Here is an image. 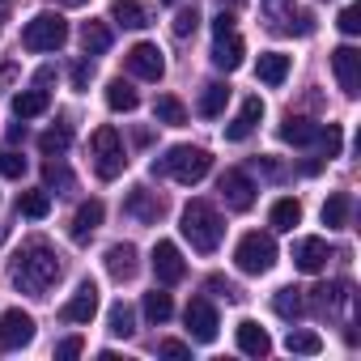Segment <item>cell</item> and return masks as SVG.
Masks as SVG:
<instances>
[{
	"instance_id": "obj_42",
	"label": "cell",
	"mask_w": 361,
	"mask_h": 361,
	"mask_svg": "<svg viewBox=\"0 0 361 361\" xmlns=\"http://www.w3.org/2000/svg\"><path fill=\"white\" fill-rule=\"evenodd\" d=\"M336 26H340L344 35H361V9H357V5H348V9L340 13V22H336Z\"/></svg>"
},
{
	"instance_id": "obj_22",
	"label": "cell",
	"mask_w": 361,
	"mask_h": 361,
	"mask_svg": "<svg viewBox=\"0 0 361 361\" xmlns=\"http://www.w3.org/2000/svg\"><path fill=\"white\" fill-rule=\"evenodd\" d=\"M255 77H259L264 85H285V77H289V56H281V51H264L259 64H255Z\"/></svg>"
},
{
	"instance_id": "obj_3",
	"label": "cell",
	"mask_w": 361,
	"mask_h": 361,
	"mask_svg": "<svg viewBox=\"0 0 361 361\" xmlns=\"http://www.w3.org/2000/svg\"><path fill=\"white\" fill-rule=\"evenodd\" d=\"M209 170H213V157H209V149H200V145H174L161 161H153V174H170L174 183H183V188L200 183Z\"/></svg>"
},
{
	"instance_id": "obj_35",
	"label": "cell",
	"mask_w": 361,
	"mask_h": 361,
	"mask_svg": "<svg viewBox=\"0 0 361 361\" xmlns=\"http://www.w3.org/2000/svg\"><path fill=\"white\" fill-rule=\"evenodd\" d=\"M68 145H73V128H68V123H56V128H47V132L39 136V149H43V153H64Z\"/></svg>"
},
{
	"instance_id": "obj_30",
	"label": "cell",
	"mask_w": 361,
	"mask_h": 361,
	"mask_svg": "<svg viewBox=\"0 0 361 361\" xmlns=\"http://www.w3.org/2000/svg\"><path fill=\"white\" fill-rule=\"evenodd\" d=\"M226 102H230V85L209 81V85H204V94H200V115H204V119H217V115L226 111Z\"/></svg>"
},
{
	"instance_id": "obj_2",
	"label": "cell",
	"mask_w": 361,
	"mask_h": 361,
	"mask_svg": "<svg viewBox=\"0 0 361 361\" xmlns=\"http://www.w3.org/2000/svg\"><path fill=\"white\" fill-rule=\"evenodd\" d=\"M178 230H183V238L200 255H213L221 247V238H226V226H221V217H217V209L209 200H192L183 209V226H178Z\"/></svg>"
},
{
	"instance_id": "obj_33",
	"label": "cell",
	"mask_w": 361,
	"mask_h": 361,
	"mask_svg": "<svg viewBox=\"0 0 361 361\" xmlns=\"http://www.w3.org/2000/svg\"><path fill=\"white\" fill-rule=\"evenodd\" d=\"M18 213L30 217V221H43V217L51 213V196H47V192H22V196H18Z\"/></svg>"
},
{
	"instance_id": "obj_15",
	"label": "cell",
	"mask_w": 361,
	"mask_h": 361,
	"mask_svg": "<svg viewBox=\"0 0 361 361\" xmlns=\"http://www.w3.org/2000/svg\"><path fill=\"white\" fill-rule=\"evenodd\" d=\"M102 217H106V209H102V200H85L81 209H77V217H73V243H90L94 238V230L102 226Z\"/></svg>"
},
{
	"instance_id": "obj_27",
	"label": "cell",
	"mask_w": 361,
	"mask_h": 361,
	"mask_svg": "<svg viewBox=\"0 0 361 361\" xmlns=\"http://www.w3.org/2000/svg\"><path fill=\"white\" fill-rule=\"evenodd\" d=\"M47 106H51L47 90H22V94L13 98V115H18V119H39Z\"/></svg>"
},
{
	"instance_id": "obj_23",
	"label": "cell",
	"mask_w": 361,
	"mask_h": 361,
	"mask_svg": "<svg viewBox=\"0 0 361 361\" xmlns=\"http://www.w3.org/2000/svg\"><path fill=\"white\" fill-rule=\"evenodd\" d=\"M281 140L285 145H314L319 140V123L314 119H302V115H289L281 123Z\"/></svg>"
},
{
	"instance_id": "obj_47",
	"label": "cell",
	"mask_w": 361,
	"mask_h": 361,
	"mask_svg": "<svg viewBox=\"0 0 361 361\" xmlns=\"http://www.w3.org/2000/svg\"><path fill=\"white\" fill-rule=\"evenodd\" d=\"M226 30H234V18H230V13H217V22H213V35H226Z\"/></svg>"
},
{
	"instance_id": "obj_26",
	"label": "cell",
	"mask_w": 361,
	"mask_h": 361,
	"mask_svg": "<svg viewBox=\"0 0 361 361\" xmlns=\"http://www.w3.org/2000/svg\"><path fill=\"white\" fill-rule=\"evenodd\" d=\"M153 119L166 123V128H183V123H188V106L178 102L174 94H161V98L153 102Z\"/></svg>"
},
{
	"instance_id": "obj_44",
	"label": "cell",
	"mask_w": 361,
	"mask_h": 361,
	"mask_svg": "<svg viewBox=\"0 0 361 361\" xmlns=\"http://www.w3.org/2000/svg\"><path fill=\"white\" fill-rule=\"evenodd\" d=\"M81 353H85V340L81 336H68V340L56 344V357H81Z\"/></svg>"
},
{
	"instance_id": "obj_4",
	"label": "cell",
	"mask_w": 361,
	"mask_h": 361,
	"mask_svg": "<svg viewBox=\"0 0 361 361\" xmlns=\"http://www.w3.org/2000/svg\"><path fill=\"white\" fill-rule=\"evenodd\" d=\"M90 153H94V170H98V178H119L123 166H128L123 136H119L111 123H102V128L90 136Z\"/></svg>"
},
{
	"instance_id": "obj_31",
	"label": "cell",
	"mask_w": 361,
	"mask_h": 361,
	"mask_svg": "<svg viewBox=\"0 0 361 361\" xmlns=\"http://www.w3.org/2000/svg\"><path fill=\"white\" fill-rule=\"evenodd\" d=\"M344 298H348V285H344V281H336V285H319L310 302H314V310H319V314H336V306H340Z\"/></svg>"
},
{
	"instance_id": "obj_29",
	"label": "cell",
	"mask_w": 361,
	"mask_h": 361,
	"mask_svg": "<svg viewBox=\"0 0 361 361\" xmlns=\"http://www.w3.org/2000/svg\"><path fill=\"white\" fill-rule=\"evenodd\" d=\"M81 47H85V56H102L111 47V26L106 22H85L81 26Z\"/></svg>"
},
{
	"instance_id": "obj_8",
	"label": "cell",
	"mask_w": 361,
	"mask_h": 361,
	"mask_svg": "<svg viewBox=\"0 0 361 361\" xmlns=\"http://www.w3.org/2000/svg\"><path fill=\"white\" fill-rule=\"evenodd\" d=\"M217 192H221L226 209H234V213H247L255 204V183H251V174H243V170H226Z\"/></svg>"
},
{
	"instance_id": "obj_36",
	"label": "cell",
	"mask_w": 361,
	"mask_h": 361,
	"mask_svg": "<svg viewBox=\"0 0 361 361\" xmlns=\"http://www.w3.org/2000/svg\"><path fill=\"white\" fill-rule=\"evenodd\" d=\"M145 314H149V323H166V319L174 314V302H170V293H161V289L145 293Z\"/></svg>"
},
{
	"instance_id": "obj_28",
	"label": "cell",
	"mask_w": 361,
	"mask_h": 361,
	"mask_svg": "<svg viewBox=\"0 0 361 361\" xmlns=\"http://www.w3.org/2000/svg\"><path fill=\"white\" fill-rule=\"evenodd\" d=\"M106 106H111V111H136L140 98H136V90H132L123 77H111V81H106Z\"/></svg>"
},
{
	"instance_id": "obj_37",
	"label": "cell",
	"mask_w": 361,
	"mask_h": 361,
	"mask_svg": "<svg viewBox=\"0 0 361 361\" xmlns=\"http://www.w3.org/2000/svg\"><path fill=\"white\" fill-rule=\"evenodd\" d=\"M285 348H289V353H298V357H314V353H323V340H319L314 331H289Z\"/></svg>"
},
{
	"instance_id": "obj_9",
	"label": "cell",
	"mask_w": 361,
	"mask_h": 361,
	"mask_svg": "<svg viewBox=\"0 0 361 361\" xmlns=\"http://www.w3.org/2000/svg\"><path fill=\"white\" fill-rule=\"evenodd\" d=\"M331 68H336V81H340L344 98H357L361 94V51L357 47H336Z\"/></svg>"
},
{
	"instance_id": "obj_32",
	"label": "cell",
	"mask_w": 361,
	"mask_h": 361,
	"mask_svg": "<svg viewBox=\"0 0 361 361\" xmlns=\"http://www.w3.org/2000/svg\"><path fill=\"white\" fill-rule=\"evenodd\" d=\"M106 331L119 336V340H128V336L136 331V314H132L128 302H115V306H111V314H106Z\"/></svg>"
},
{
	"instance_id": "obj_20",
	"label": "cell",
	"mask_w": 361,
	"mask_h": 361,
	"mask_svg": "<svg viewBox=\"0 0 361 361\" xmlns=\"http://www.w3.org/2000/svg\"><path fill=\"white\" fill-rule=\"evenodd\" d=\"M123 209H128L136 221H145V226L161 217V200H157L153 192H145V188H132V192H128V200H123Z\"/></svg>"
},
{
	"instance_id": "obj_1",
	"label": "cell",
	"mask_w": 361,
	"mask_h": 361,
	"mask_svg": "<svg viewBox=\"0 0 361 361\" xmlns=\"http://www.w3.org/2000/svg\"><path fill=\"white\" fill-rule=\"evenodd\" d=\"M60 272H64V264L51 251V243H43V238L22 243V251L13 255V285L22 293H30V298H43L60 281Z\"/></svg>"
},
{
	"instance_id": "obj_39",
	"label": "cell",
	"mask_w": 361,
	"mask_h": 361,
	"mask_svg": "<svg viewBox=\"0 0 361 361\" xmlns=\"http://www.w3.org/2000/svg\"><path fill=\"white\" fill-rule=\"evenodd\" d=\"M43 183H47V188H60V192H73V174H68V166L47 161V166H43Z\"/></svg>"
},
{
	"instance_id": "obj_18",
	"label": "cell",
	"mask_w": 361,
	"mask_h": 361,
	"mask_svg": "<svg viewBox=\"0 0 361 361\" xmlns=\"http://www.w3.org/2000/svg\"><path fill=\"white\" fill-rule=\"evenodd\" d=\"M136 247L132 243H115V247H106V272L115 276V281H132L136 276Z\"/></svg>"
},
{
	"instance_id": "obj_10",
	"label": "cell",
	"mask_w": 361,
	"mask_h": 361,
	"mask_svg": "<svg viewBox=\"0 0 361 361\" xmlns=\"http://www.w3.org/2000/svg\"><path fill=\"white\" fill-rule=\"evenodd\" d=\"M188 331H192V340H200V344H213L217 340V310H213V302L209 298H192L188 302Z\"/></svg>"
},
{
	"instance_id": "obj_11",
	"label": "cell",
	"mask_w": 361,
	"mask_h": 361,
	"mask_svg": "<svg viewBox=\"0 0 361 361\" xmlns=\"http://www.w3.org/2000/svg\"><path fill=\"white\" fill-rule=\"evenodd\" d=\"M153 276H157L161 285H178V281L188 276L183 255H178V247H174V243H166V238L153 247Z\"/></svg>"
},
{
	"instance_id": "obj_24",
	"label": "cell",
	"mask_w": 361,
	"mask_h": 361,
	"mask_svg": "<svg viewBox=\"0 0 361 361\" xmlns=\"http://www.w3.org/2000/svg\"><path fill=\"white\" fill-rule=\"evenodd\" d=\"M348 217H353V196L348 192H331L327 204H323V226L327 230H344Z\"/></svg>"
},
{
	"instance_id": "obj_5",
	"label": "cell",
	"mask_w": 361,
	"mask_h": 361,
	"mask_svg": "<svg viewBox=\"0 0 361 361\" xmlns=\"http://www.w3.org/2000/svg\"><path fill=\"white\" fill-rule=\"evenodd\" d=\"M64 43H68V22L60 13H35L22 30L26 51H60Z\"/></svg>"
},
{
	"instance_id": "obj_46",
	"label": "cell",
	"mask_w": 361,
	"mask_h": 361,
	"mask_svg": "<svg viewBox=\"0 0 361 361\" xmlns=\"http://www.w3.org/2000/svg\"><path fill=\"white\" fill-rule=\"evenodd\" d=\"M209 289H217V293H226L230 302H243V293H238V289H234L230 281H221V276H213V281H209Z\"/></svg>"
},
{
	"instance_id": "obj_45",
	"label": "cell",
	"mask_w": 361,
	"mask_h": 361,
	"mask_svg": "<svg viewBox=\"0 0 361 361\" xmlns=\"http://www.w3.org/2000/svg\"><path fill=\"white\" fill-rule=\"evenodd\" d=\"M161 357H192V348L183 340H161Z\"/></svg>"
},
{
	"instance_id": "obj_40",
	"label": "cell",
	"mask_w": 361,
	"mask_h": 361,
	"mask_svg": "<svg viewBox=\"0 0 361 361\" xmlns=\"http://www.w3.org/2000/svg\"><path fill=\"white\" fill-rule=\"evenodd\" d=\"M0 174H5V178H22L26 174V157L18 149H0Z\"/></svg>"
},
{
	"instance_id": "obj_41",
	"label": "cell",
	"mask_w": 361,
	"mask_h": 361,
	"mask_svg": "<svg viewBox=\"0 0 361 361\" xmlns=\"http://www.w3.org/2000/svg\"><path fill=\"white\" fill-rule=\"evenodd\" d=\"M196 26H200V13H196V9H178V13H174V35H178V39L196 35Z\"/></svg>"
},
{
	"instance_id": "obj_17",
	"label": "cell",
	"mask_w": 361,
	"mask_h": 361,
	"mask_svg": "<svg viewBox=\"0 0 361 361\" xmlns=\"http://www.w3.org/2000/svg\"><path fill=\"white\" fill-rule=\"evenodd\" d=\"M293 264H298L302 272H323V264H327V243H323V238H298V243H293Z\"/></svg>"
},
{
	"instance_id": "obj_6",
	"label": "cell",
	"mask_w": 361,
	"mask_h": 361,
	"mask_svg": "<svg viewBox=\"0 0 361 361\" xmlns=\"http://www.w3.org/2000/svg\"><path fill=\"white\" fill-rule=\"evenodd\" d=\"M234 264H238V272H247V276H264V272L276 264V243H272V234H243V243H238V251H234Z\"/></svg>"
},
{
	"instance_id": "obj_21",
	"label": "cell",
	"mask_w": 361,
	"mask_h": 361,
	"mask_svg": "<svg viewBox=\"0 0 361 361\" xmlns=\"http://www.w3.org/2000/svg\"><path fill=\"white\" fill-rule=\"evenodd\" d=\"M111 22H119L123 30H145L149 26V9L140 0H115L111 5Z\"/></svg>"
},
{
	"instance_id": "obj_14",
	"label": "cell",
	"mask_w": 361,
	"mask_h": 361,
	"mask_svg": "<svg viewBox=\"0 0 361 361\" xmlns=\"http://www.w3.org/2000/svg\"><path fill=\"white\" fill-rule=\"evenodd\" d=\"M259 119H264V102H259V94H251V98L243 102V111L234 115V123L226 128V140H247V136L259 128Z\"/></svg>"
},
{
	"instance_id": "obj_16",
	"label": "cell",
	"mask_w": 361,
	"mask_h": 361,
	"mask_svg": "<svg viewBox=\"0 0 361 361\" xmlns=\"http://www.w3.org/2000/svg\"><path fill=\"white\" fill-rule=\"evenodd\" d=\"M243 56H247V47H243V39H238L234 30H226V35H217V43H213V64H217V68H226V73H234V68L243 64Z\"/></svg>"
},
{
	"instance_id": "obj_48",
	"label": "cell",
	"mask_w": 361,
	"mask_h": 361,
	"mask_svg": "<svg viewBox=\"0 0 361 361\" xmlns=\"http://www.w3.org/2000/svg\"><path fill=\"white\" fill-rule=\"evenodd\" d=\"M161 5H174V0H161Z\"/></svg>"
},
{
	"instance_id": "obj_25",
	"label": "cell",
	"mask_w": 361,
	"mask_h": 361,
	"mask_svg": "<svg viewBox=\"0 0 361 361\" xmlns=\"http://www.w3.org/2000/svg\"><path fill=\"white\" fill-rule=\"evenodd\" d=\"M272 310H276L281 319H289V323H298V319L306 314V298H302V289H293V285H285V289H276V298H272Z\"/></svg>"
},
{
	"instance_id": "obj_43",
	"label": "cell",
	"mask_w": 361,
	"mask_h": 361,
	"mask_svg": "<svg viewBox=\"0 0 361 361\" xmlns=\"http://www.w3.org/2000/svg\"><path fill=\"white\" fill-rule=\"evenodd\" d=\"M90 77H94V64H90V60H77V64H73V90H85Z\"/></svg>"
},
{
	"instance_id": "obj_12",
	"label": "cell",
	"mask_w": 361,
	"mask_h": 361,
	"mask_svg": "<svg viewBox=\"0 0 361 361\" xmlns=\"http://www.w3.org/2000/svg\"><path fill=\"white\" fill-rule=\"evenodd\" d=\"M128 73H132V77H140V81H161L166 60H161L157 43H136V47L128 51Z\"/></svg>"
},
{
	"instance_id": "obj_19",
	"label": "cell",
	"mask_w": 361,
	"mask_h": 361,
	"mask_svg": "<svg viewBox=\"0 0 361 361\" xmlns=\"http://www.w3.org/2000/svg\"><path fill=\"white\" fill-rule=\"evenodd\" d=\"M234 336H238V348H243L247 357H268V353H272V340H268V331H264L255 319H243Z\"/></svg>"
},
{
	"instance_id": "obj_7",
	"label": "cell",
	"mask_w": 361,
	"mask_h": 361,
	"mask_svg": "<svg viewBox=\"0 0 361 361\" xmlns=\"http://www.w3.org/2000/svg\"><path fill=\"white\" fill-rule=\"evenodd\" d=\"M35 340V319L26 310H5L0 314V353H18Z\"/></svg>"
},
{
	"instance_id": "obj_34",
	"label": "cell",
	"mask_w": 361,
	"mask_h": 361,
	"mask_svg": "<svg viewBox=\"0 0 361 361\" xmlns=\"http://www.w3.org/2000/svg\"><path fill=\"white\" fill-rule=\"evenodd\" d=\"M268 221H272V230H293V226L302 221V204H298V200H276Z\"/></svg>"
},
{
	"instance_id": "obj_13",
	"label": "cell",
	"mask_w": 361,
	"mask_h": 361,
	"mask_svg": "<svg viewBox=\"0 0 361 361\" xmlns=\"http://www.w3.org/2000/svg\"><path fill=\"white\" fill-rule=\"evenodd\" d=\"M60 314H64V323H90V319L98 314V285H94V281H81L77 293L64 302Z\"/></svg>"
},
{
	"instance_id": "obj_38",
	"label": "cell",
	"mask_w": 361,
	"mask_h": 361,
	"mask_svg": "<svg viewBox=\"0 0 361 361\" xmlns=\"http://www.w3.org/2000/svg\"><path fill=\"white\" fill-rule=\"evenodd\" d=\"M319 149H323V157H340V145H344V132H340V123H327V128H319V140H314Z\"/></svg>"
}]
</instances>
